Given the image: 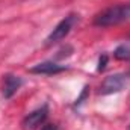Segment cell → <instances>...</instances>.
<instances>
[{
    "label": "cell",
    "instance_id": "obj_1",
    "mask_svg": "<svg viewBox=\"0 0 130 130\" xmlns=\"http://www.w3.org/2000/svg\"><path fill=\"white\" fill-rule=\"evenodd\" d=\"M130 20V3L129 5H115L101 11L95 17L94 24L98 27H109Z\"/></svg>",
    "mask_w": 130,
    "mask_h": 130
},
{
    "label": "cell",
    "instance_id": "obj_2",
    "mask_svg": "<svg viewBox=\"0 0 130 130\" xmlns=\"http://www.w3.org/2000/svg\"><path fill=\"white\" fill-rule=\"evenodd\" d=\"M76 23H77V15H76V14L67 15L65 18H62V20L56 24V27H55V29L52 30V33L47 36L45 44H47V45H52V44H56V42L62 41L65 36L71 32V29L74 27Z\"/></svg>",
    "mask_w": 130,
    "mask_h": 130
},
{
    "label": "cell",
    "instance_id": "obj_3",
    "mask_svg": "<svg viewBox=\"0 0 130 130\" xmlns=\"http://www.w3.org/2000/svg\"><path fill=\"white\" fill-rule=\"evenodd\" d=\"M47 113H48V107L47 104L35 109L33 112H30L24 120H23V129L24 130H35L39 126L44 124V121L47 120Z\"/></svg>",
    "mask_w": 130,
    "mask_h": 130
},
{
    "label": "cell",
    "instance_id": "obj_4",
    "mask_svg": "<svg viewBox=\"0 0 130 130\" xmlns=\"http://www.w3.org/2000/svg\"><path fill=\"white\" fill-rule=\"evenodd\" d=\"M124 76L123 74H112L109 77H106L100 86V94L107 95V94H113V92H120L124 88Z\"/></svg>",
    "mask_w": 130,
    "mask_h": 130
},
{
    "label": "cell",
    "instance_id": "obj_5",
    "mask_svg": "<svg viewBox=\"0 0 130 130\" xmlns=\"http://www.w3.org/2000/svg\"><path fill=\"white\" fill-rule=\"evenodd\" d=\"M21 85H23V80H21L18 76L6 74L5 79H3V86H2V92H3L5 98H11L18 89H20Z\"/></svg>",
    "mask_w": 130,
    "mask_h": 130
},
{
    "label": "cell",
    "instance_id": "obj_6",
    "mask_svg": "<svg viewBox=\"0 0 130 130\" xmlns=\"http://www.w3.org/2000/svg\"><path fill=\"white\" fill-rule=\"evenodd\" d=\"M64 70V65H58L55 62H41V64H36L35 67H32L30 73H33V74H56Z\"/></svg>",
    "mask_w": 130,
    "mask_h": 130
},
{
    "label": "cell",
    "instance_id": "obj_7",
    "mask_svg": "<svg viewBox=\"0 0 130 130\" xmlns=\"http://www.w3.org/2000/svg\"><path fill=\"white\" fill-rule=\"evenodd\" d=\"M113 56H115L117 59H120V61H127V59H130V47L127 44L120 45V47L113 52Z\"/></svg>",
    "mask_w": 130,
    "mask_h": 130
},
{
    "label": "cell",
    "instance_id": "obj_8",
    "mask_svg": "<svg viewBox=\"0 0 130 130\" xmlns=\"http://www.w3.org/2000/svg\"><path fill=\"white\" fill-rule=\"evenodd\" d=\"M106 64H107V55H101L98 61V71H103L106 68Z\"/></svg>",
    "mask_w": 130,
    "mask_h": 130
},
{
    "label": "cell",
    "instance_id": "obj_9",
    "mask_svg": "<svg viewBox=\"0 0 130 130\" xmlns=\"http://www.w3.org/2000/svg\"><path fill=\"white\" fill-rule=\"evenodd\" d=\"M42 130H59V129H58L56 124H45V126L42 127Z\"/></svg>",
    "mask_w": 130,
    "mask_h": 130
},
{
    "label": "cell",
    "instance_id": "obj_10",
    "mask_svg": "<svg viewBox=\"0 0 130 130\" xmlns=\"http://www.w3.org/2000/svg\"><path fill=\"white\" fill-rule=\"evenodd\" d=\"M129 130H130V127H129Z\"/></svg>",
    "mask_w": 130,
    "mask_h": 130
}]
</instances>
